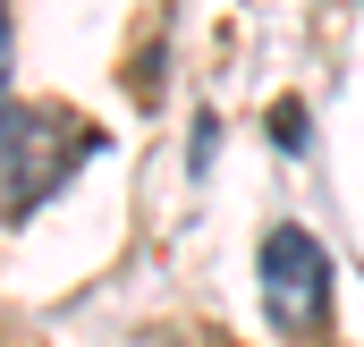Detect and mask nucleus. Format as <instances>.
<instances>
[{
  "mask_svg": "<svg viewBox=\"0 0 364 347\" xmlns=\"http://www.w3.org/2000/svg\"><path fill=\"white\" fill-rule=\"evenodd\" d=\"M263 314L288 339H322V322H331V255L296 220H279L263 237Z\"/></svg>",
  "mask_w": 364,
  "mask_h": 347,
  "instance_id": "1",
  "label": "nucleus"
},
{
  "mask_svg": "<svg viewBox=\"0 0 364 347\" xmlns=\"http://www.w3.org/2000/svg\"><path fill=\"white\" fill-rule=\"evenodd\" d=\"M9 51H17V34H9V0H0V77H9Z\"/></svg>",
  "mask_w": 364,
  "mask_h": 347,
  "instance_id": "2",
  "label": "nucleus"
}]
</instances>
